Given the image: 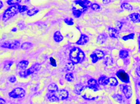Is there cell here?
I'll return each instance as SVG.
<instances>
[{"label":"cell","mask_w":140,"mask_h":104,"mask_svg":"<svg viewBox=\"0 0 140 104\" xmlns=\"http://www.w3.org/2000/svg\"><path fill=\"white\" fill-rule=\"evenodd\" d=\"M69 58L73 65H77L83 62L85 58V55L79 48L75 47L71 50Z\"/></svg>","instance_id":"1"},{"label":"cell","mask_w":140,"mask_h":104,"mask_svg":"<svg viewBox=\"0 0 140 104\" xmlns=\"http://www.w3.org/2000/svg\"><path fill=\"white\" fill-rule=\"evenodd\" d=\"M19 5L10 6L6 9L3 15V21L5 22L19 13Z\"/></svg>","instance_id":"2"},{"label":"cell","mask_w":140,"mask_h":104,"mask_svg":"<svg viewBox=\"0 0 140 104\" xmlns=\"http://www.w3.org/2000/svg\"><path fill=\"white\" fill-rule=\"evenodd\" d=\"M41 69V65L39 63H36L34 64L28 69L25 70L20 71L19 72V76L22 78H27L28 76L30 75L35 72H38Z\"/></svg>","instance_id":"3"},{"label":"cell","mask_w":140,"mask_h":104,"mask_svg":"<svg viewBox=\"0 0 140 104\" xmlns=\"http://www.w3.org/2000/svg\"><path fill=\"white\" fill-rule=\"evenodd\" d=\"M1 47L4 48H8L10 49L16 50L19 48L20 46V43L16 40H13L6 41L1 44Z\"/></svg>","instance_id":"4"},{"label":"cell","mask_w":140,"mask_h":104,"mask_svg":"<svg viewBox=\"0 0 140 104\" xmlns=\"http://www.w3.org/2000/svg\"><path fill=\"white\" fill-rule=\"evenodd\" d=\"M25 91L23 89L17 87L14 89L9 93L10 97L13 98H22L25 95Z\"/></svg>","instance_id":"5"},{"label":"cell","mask_w":140,"mask_h":104,"mask_svg":"<svg viewBox=\"0 0 140 104\" xmlns=\"http://www.w3.org/2000/svg\"><path fill=\"white\" fill-rule=\"evenodd\" d=\"M104 57V53L102 51L99 49L95 50L90 55L93 63H96L99 60H101Z\"/></svg>","instance_id":"6"},{"label":"cell","mask_w":140,"mask_h":104,"mask_svg":"<svg viewBox=\"0 0 140 104\" xmlns=\"http://www.w3.org/2000/svg\"><path fill=\"white\" fill-rule=\"evenodd\" d=\"M75 3L77 5H79L82 8L83 12L86 11L88 8L91 6V3L90 1L87 0H78V1H75Z\"/></svg>","instance_id":"7"},{"label":"cell","mask_w":140,"mask_h":104,"mask_svg":"<svg viewBox=\"0 0 140 104\" xmlns=\"http://www.w3.org/2000/svg\"><path fill=\"white\" fill-rule=\"evenodd\" d=\"M116 76L120 80L125 83H128L130 81L129 76L123 70H120L116 73Z\"/></svg>","instance_id":"8"},{"label":"cell","mask_w":140,"mask_h":104,"mask_svg":"<svg viewBox=\"0 0 140 104\" xmlns=\"http://www.w3.org/2000/svg\"><path fill=\"white\" fill-rule=\"evenodd\" d=\"M55 94L60 100H63L68 98L69 92L66 89H61L55 92Z\"/></svg>","instance_id":"9"},{"label":"cell","mask_w":140,"mask_h":104,"mask_svg":"<svg viewBox=\"0 0 140 104\" xmlns=\"http://www.w3.org/2000/svg\"><path fill=\"white\" fill-rule=\"evenodd\" d=\"M89 37L85 34H82L80 38L77 41L76 44L78 45H83L86 44L89 41Z\"/></svg>","instance_id":"10"},{"label":"cell","mask_w":140,"mask_h":104,"mask_svg":"<svg viewBox=\"0 0 140 104\" xmlns=\"http://www.w3.org/2000/svg\"><path fill=\"white\" fill-rule=\"evenodd\" d=\"M88 87L91 89H93L94 91H96L98 90L99 85L97 81L95 79H90L88 81Z\"/></svg>","instance_id":"11"},{"label":"cell","mask_w":140,"mask_h":104,"mask_svg":"<svg viewBox=\"0 0 140 104\" xmlns=\"http://www.w3.org/2000/svg\"><path fill=\"white\" fill-rule=\"evenodd\" d=\"M123 92L127 98H130L132 95V89L130 86L126 85L123 88Z\"/></svg>","instance_id":"12"},{"label":"cell","mask_w":140,"mask_h":104,"mask_svg":"<svg viewBox=\"0 0 140 104\" xmlns=\"http://www.w3.org/2000/svg\"><path fill=\"white\" fill-rule=\"evenodd\" d=\"M29 62L27 60H22L16 65V68L20 70H25L28 67Z\"/></svg>","instance_id":"13"},{"label":"cell","mask_w":140,"mask_h":104,"mask_svg":"<svg viewBox=\"0 0 140 104\" xmlns=\"http://www.w3.org/2000/svg\"><path fill=\"white\" fill-rule=\"evenodd\" d=\"M130 19L135 23L140 22V14L136 13H134L129 15Z\"/></svg>","instance_id":"14"},{"label":"cell","mask_w":140,"mask_h":104,"mask_svg":"<svg viewBox=\"0 0 140 104\" xmlns=\"http://www.w3.org/2000/svg\"><path fill=\"white\" fill-rule=\"evenodd\" d=\"M64 38L62 35L59 31H56L54 34V39L55 42L59 43L62 41Z\"/></svg>","instance_id":"15"},{"label":"cell","mask_w":140,"mask_h":104,"mask_svg":"<svg viewBox=\"0 0 140 104\" xmlns=\"http://www.w3.org/2000/svg\"><path fill=\"white\" fill-rule=\"evenodd\" d=\"M109 82V78L105 76H102L99 78V83L101 85H106Z\"/></svg>","instance_id":"16"},{"label":"cell","mask_w":140,"mask_h":104,"mask_svg":"<svg viewBox=\"0 0 140 104\" xmlns=\"http://www.w3.org/2000/svg\"><path fill=\"white\" fill-rule=\"evenodd\" d=\"M48 90L49 92L51 93H54L57 92L59 90V88L57 84L55 83H52L49 85L48 86Z\"/></svg>","instance_id":"17"},{"label":"cell","mask_w":140,"mask_h":104,"mask_svg":"<svg viewBox=\"0 0 140 104\" xmlns=\"http://www.w3.org/2000/svg\"><path fill=\"white\" fill-rule=\"evenodd\" d=\"M109 35L110 37L114 38H118L119 36V33L118 31L112 28H110L109 29Z\"/></svg>","instance_id":"18"},{"label":"cell","mask_w":140,"mask_h":104,"mask_svg":"<svg viewBox=\"0 0 140 104\" xmlns=\"http://www.w3.org/2000/svg\"><path fill=\"white\" fill-rule=\"evenodd\" d=\"M13 63H14L13 62L10 60H6L5 61L4 63V65H3L4 69L6 71L9 70L10 68L12 65Z\"/></svg>","instance_id":"19"},{"label":"cell","mask_w":140,"mask_h":104,"mask_svg":"<svg viewBox=\"0 0 140 104\" xmlns=\"http://www.w3.org/2000/svg\"><path fill=\"white\" fill-rule=\"evenodd\" d=\"M107 39V36L105 34H101L99 35L97 39V42L99 44H102L106 41Z\"/></svg>","instance_id":"20"},{"label":"cell","mask_w":140,"mask_h":104,"mask_svg":"<svg viewBox=\"0 0 140 104\" xmlns=\"http://www.w3.org/2000/svg\"><path fill=\"white\" fill-rule=\"evenodd\" d=\"M39 12V9L36 8H33L30 10H28L27 12V14L29 16H32L35 15Z\"/></svg>","instance_id":"21"},{"label":"cell","mask_w":140,"mask_h":104,"mask_svg":"<svg viewBox=\"0 0 140 104\" xmlns=\"http://www.w3.org/2000/svg\"><path fill=\"white\" fill-rule=\"evenodd\" d=\"M72 11H73V14L74 16L77 18L80 17V16L83 13V12L80 9H77L75 7L73 8Z\"/></svg>","instance_id":"22"},{"label":"cell","mask_w":140,"mask_h":104,"mask_svg":"<svg viewBox=\"0 0 140 104\" xmlns=\"http://www.w3.org/2000/svg\"><path fill=\"white\" fill-rule=\"evenodd\" d=\"M33 44L30 42H24L21 46V48L23 50H28L33 47Z\"/></svg>","instance_id":"23"},{"label":"cell","mask_w":140,"mask_h":104,"mask_svg":"<svg viewBox=\"0 0 140 104\" xmlns=\"http://www.w3.org/2000/svg\"><path fill=\"white\" fill-rule=\"evenodd\" d=\"M48 98L49 100L51 102H58L59 101V99L57 97H56L55 94H53L52 93L49 94L48 96Z\"/></svg>","instance_id":"24"},{"label":"cell","mask_w":140,"mask_h":104,"mask_svg":"<svg viewBox=\"0 0 140 104\" xmlns=\"http://www.w3.org/2000/svg\"><path fill=\"white\" fill-rule=\"evenodd\" d=\"M84 88V86L81 84H77L75 85V92L76 94L80 95L81 94V92L83 90Z\"/></svg>","instance_id":"25"},{"label":"cell","mask_w":140,"mask_h":104,"mask_svg":"<svg viewBox=\"0 0 140 104\" xmlns=\"http://www.w3.org/2000/svg\"><path fill=\"white\" fill-rule=\"evenodd\" d=\"M65 78L68 82H73L74 79V75L72 73H68L66 74Z\"/></svg>","instance_id":"26"},{"label":"cell","mask_w":140,"mask_h":104,"mask_svg":"<svg viewBox=\"0 0 140 104\" xmlns=\"http://www.w3.org/2000/svg\"><path fill=\"white\" fill-rule=\"evenodd\" d=\"M21 2L20 0H9L7 1V3L9 6H15L19 5V4Z\"/></svg>","instance_id":"27"},{"label":"cell","mask_w":140,"mask_h":104,"mask_svg":"<svg viewBox=\"0 0 140 104\" xmlns=\"http://www.w3.org/2000/svg\"><path fill=\"white\" fill-rule=\"evenodd\" d=\"M121 8L122 9H125V10H128L129 11H131L133 10V7L131 5L127 4V3H123L121 5Z\"/></svg>","instance_id":"28"},{"label":"cell","mask_w":140,"mask_h":104,"mask_svg":"<svg viewBox=\"0 0 140 104\" xmlns=\"http://www.w3.org/2000/svg\"><path fill=\"white\" fill-rule=\"evenodd\" d=\"M128 51L124 50H122L121 51H120L119 53V56L122 59L126 58V57H128Z\"/></svg>","instance_id":"29"},{"label":"cell","mask_w":140,"mask_h":104,"mask_svg":"<svg viewBox=\"0 0 140 104\" xmlns=\"http://www.w3.org/2000/svg\"><path fill=\"white\" fill-rule=\"evenodd\" d=\"M109 84L112 86H115L118 84V81L117 79L114 77H111L109 78Z\"/></svg>","instance_id":"30"},{"label":"cell","mask_w":140,"mask_h":104,"mask_svg":"<svg viewBox=\"0 0 140 104\" xmlns=\"http://www.w3.org/2000/svg\"><path fill=\"white\" fill-rule=\"evenodd\" d=\"M64 21L66 24L69 26H73L74 25L73 19L71 18H66L64 19Z\"/></svg>","instance_id":"31"},{"label":"cell","mask_w":140,"mask_h":104,"mask_svg":"<svg viewBox=\"0 0 140 104\" xmlns=\"http://www.w3.org/2000/svg\"><path fill=\"white\" fill-rule=\"evenodd\" d=\"M134 38V34H130L127 35V36H124L122 38L123 39L124 41H127L129 39H133Z\"/></svg>","instance_id":"32"},{"label":"cell","mask_w":140,"mask_h":104,"mask_svg":"<svg viewBox=\"0 0 140 104\" xmlns=\"http://www.w3.org/2000/svg\"><path fill=\"white\" fill-rule=\"evenodd\" d=\"M28 8L26 6H21V5H19V13L24 12L25 11H26L28 10Z\"/></svg>","instance_id":"33"},{"label":"cell","mask_w":140,"mask_h":104,"mask_svg":"<svg viewBox=\"0 0 140 104\" xmlns=\"http://www.w3.org/2000/svg\"><path fill=\"white\" fill-rule=\"evenodd\" d=\"M50 62L52 66L54 67H56L57 66L56 63V61L55 60V59H54L53 57H50Z\"/></svg>","instance_id":"34"},{"label":"cell","mask_w":140,"mask_h":104,"mask_svg":"<svg viewBox=\"0 0 140 104\" xmlns=\"http://www.w3.org/2000/svg\"><path fill=\"white\" fill-rule=\"evenodd\" d=\"M9 81L11 83H14L16 82V77L15 76H12L10 77L9 79Z\"/></svg>","instance_id":"35"},{"label":"cell","mask_w":140,"mask_h":104,"mask_svg":"<svg viewBox=\"0 0 140 104\" xmlns=\"http://www.w3.org/2000/svg\"><path fill=\"white\" fill-rule=\"evenodd\" d=\"M100 6L98 4H92L91 8L94 10H98L100 9Z\"/></svg>","instance_id":"36"},{"label":"cell","mask_w":140,"mask_h":104,"mask_svg":"<svg viewBox=\"0 0 140 104\" xmlns=\"http://www.w3.org/2000/svg\"><path fill=\"white\" fill-rule=\"evenodd\" d=\"M74 65L72 63L71 64H68V65H66V67H67V69L68 70L70 71L73 70L74 69Z\"/></svg>","instance_id":"37"},{"label":"cell","mask_w":140,"mask_h":104,"mask_svg":"<svg viewBox=\"0 0 140 104\" xmlns=\"http://www.w3.org/2000/svg\"><path fill=\"white\" fill-rule=\"evenodd\" d=\"M136 72L137 74H138V76L140 77V67H138L136 69Z\"/></svg>","instance_id":"38"},{"label":"cell","mask_w":140,"mask_h":104,"mask_svg":"<svg viewBox=\"0 0 140 104\" xmlns=\"http://www.w3.org/2000/svg\"><path fill=\"white\" fill-rule=\"evenodd\" d=\"M5 103H6V101L5 100L3 99V98H1V104H5Z\"/></svg>","instance_id":"39"},{"label":"cell","mask_w":140,"mask_h":104,"mask_svg":"<svg viewBox=\"0 0 140 104\" xmlns=\"http://www.w3.org/2000/svg\"><path fill=\"white\" fill-rule=\"evenodd\" d=\"M17 29L16 28L14 27V28H13L12 29L11 31H12V32H16L17 31Z\"/></svg>","instance_id":"40"},{"label":"cell","mask_w":140,"mask_h":104,"mask_svg":"<svg viewBox=\"0 0 140 104\" xmlns=\"http://www.w3.org/2000/svg\"><path fill=\"white\" fill-rule=\"evenodd\" d=\"M103 2H104V4H108L111 1H109V0H106V1H103Z\"/></svg>","instance_id":"41"},{"label":"cell","mask_w":140,"mask_h":104,"mask_svg":"<svg viewBox=\"0 0 140 104\" xmlns=\"http://www.w3.org/2000/svg\"><path fill=\"white\" fill-rule=\"evenodd\" d=\"M0 3H1V8H0V9H1V8L3 7V3L2 1H0Z\"/></svg>","instance_id":"42"},{"label":"cell","mask_w":140,"mask_h":104,"mask_svg":"<svg viewBox=\"0 0 140 104\" xmlns=\"http://www.w3.org/2000/svg\"><path fill=\"white\" fill-rule=\"evenodd\" d=\"M138 44H139V48H140V36L138 37Z\"/></svg>","instance_id":"43"},{"label":"cell","mask_w":140,"mask_h":104,"mask_svg":"<svg viewBox=\"0 0 140 104\" xmlns=\"http://www.w3.org/2000/svg\"><path fill=\"white\" fill-rule=\"evenodd\" d=\"M136 104H140V102H139V101H138V99H137L136 102Z\"/></svg>","instance_id":"44"},{"label":"cell","mask_w":140,"mask_h":104,"mask_svg":"<svg viewBox=\"0 0 140 104\" xmlns=\"http://www.w3.org/2000/svg\"></svg>","instance_id":"45"}]
</instances>
